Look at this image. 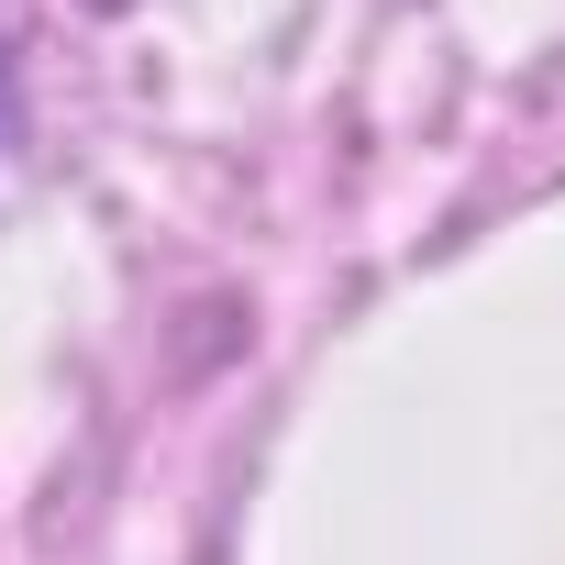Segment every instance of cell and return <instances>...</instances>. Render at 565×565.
<instances>
[{
    "mask_svg": "<svg viewBox=\"0 0 565 565\" xmlns=\"http://www.w3.org/2000/svg\"><path fill=\"white\" fill-rule=\"evenodd\" d=\"M0 122H12V67H0Z\"/></svg>",
    "mask_w": 565,
    "mask_h": 565,
    "instance_id": "obj_1",
    "label": "cell"
}]
</instances>
